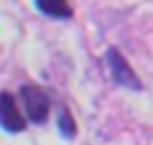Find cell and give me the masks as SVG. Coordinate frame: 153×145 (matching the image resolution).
Masks as SVG:
<instances>
[{
    "label": "cell",
    "mask_w": 153,
    "mask_h": 145,
    "mask_svg": "<svg viewBox=\"0 0 153 145\" xmlns=\"http://www.w3.org/2000/svg\"><path fill=\"white\" fill-rule=\"evenodd\" d=\"M107 69H110V74H112V79H115V84H120V87H125V89H133V92H140V79H138V74L133 71V66L128 64V59L117 51V48H107Z\"/></svg>",
    "instance_id": "1"
},
{
    "label": "cell",
    "mask_w": 153,
    "mask_h": 145,
    "mask_svg": "<svg viewBox=\"0 0 153 145\" xmlns=\"http://www.w3.org/2000/svg\"><path fill=\"white\" fill-rule=\"evenodd\" d=\"M21 102H23V109H26V117L31 122L41 125L46 122L49 117V97L41 87H33V84H26L21 87Z\"/></svg>",
    "instance_id": "2"
},
{
    "label": "cell",
    "mask_w": 153,
    "mask_h": 145,
    "mask_svg": "<svg viewBox=\"0 0 153 145\" xmlns=\"http://www.w3.org/2000/svg\"><path fill=\"white\" fill-rule=\"evenodd\" d=\"M0 122H3L5 132H23V127H26V117L10 92H3V97H0Z\"/></svg>",
    "instance_id": "3"
},
{
    "label": "cell",
    "mask_w": 153,
    "mask_h": 145,
    "mask_svg": "<svg viewBox=\"0 0 153 145\" xmlns=\"http://www.w3.org/2000/svg\"><path fill=\"white\" fill-rule=\"evenodd\" d=\"M36 8L49 18H71L69 0H36Z\"/></svg>",
    "instance_id": "4"
},
{
    "label": "cell",
    "mask_w": 153,
    "mask_h": 145,
    "mask_svg": "<svg viewBox=\"0 0 153 145\" xmlns=\"http://www.w3.org/2000/svg\"><path fill=\"white\" fill-rule=\"evenodd\" d=\"M59 132L64 135L66 140H71L76 135V122H74V117H71L69 107H61V112H59Z\"/></svg>",
    "instance_id": "5"
}]
</instances>
